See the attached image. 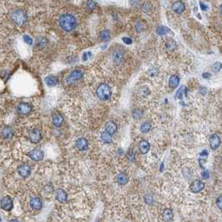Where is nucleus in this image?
Wrapping results in <instances>:
<instances>
[{"label":"nucleus","mask_w":222,"mask_h":222,"mask_svg":"<svg viewBox=\"0 0 222 222\" xmlns=\"http://www.w3.org/2000/svg\"><path fill=\"white\" fill-rule=\"evenodd\" d=\"M48 44V40L45 39V38H39L36 41V47L39 49H44Z\"/></svg>","instance_id":"nucleus-26"},{"label":"nucleus","mask_w":222,"mask_h":222,"mask_svg":"<svg viewBox=\"0 0 222 222\" xmlns=\"http://www.w3.org/2000/svg\"><path fill=\"white\" fill-rule=\"evenodd\" d=\"M1 135L5 140H10L14 136V130L10 126H4L1 130Z\"/></svg>","instance_id":"nucleus-13"},{"label":"nucleus","mask_w":222,"mask_h":222,"mask_svg":"<svg viewBox=\"0 0 222 222\" xmlns=\"http://www.w3.org/2000/svg\"><path fill=\"white\" fill-rule=\"evenodd\" d=\"M150 89H149L147 87H143L140 89V94H141V95H143V96H146V95H148L149 94H150Z\"/></svg>","instance_id":"nucleus-38"},{"label":"nucleus","mask_w":222,"mask_h":222,"mask_svg":"<svg viewBox=\"0 0 222 222\" xmlns=\"http://www.w3.org/2000/svg\"><path fill=\"white\" fill-rule=\"evenodd\" d=\"M105 131L110 135H115L117 131V125L114 121H108L105 125Z\"/></svg>","instance_id":"nucleus-18"},{"label":"nucleus","mask_w":222,"mask_h":222,"mask_svg":"<svg viewBox=\"0 0 222 222\" xmlns=\"http://www.w3.org/2000/svg\"><path fill=\"white\" fill-rule=\"evenodd\" d=\"M169 32H171V31H170V29H168L167 27H165V26H160V27H158L156 29V33H157V34H159V35H160V36L168 34Z\"/></svg>","instance_id":"nucleus-28"},{"label":"nucleus","mask_w":222,"mask_h":222,"mask_svg":"<svg viewBox=\"0 0 222 222\" xmlns=\"http://www.w3.org/2000/svg\"><path fill=\"white\" fill-rule=\"evenodd\" d=\"M58 78L54 75H49L45 78V83L49 87H54L58 84Z\"/></svg>","instance_id":"nucleus-22"},{"label":"nucleus","mask_w":222,"mask_h":222,"mask_svg":"<svg viewBox=\"0 0 222 222\" xmlns=\"http://www.w3.org/2000/svg\"><path fill=\"white\" fill-rule=\"evenodd\" d=\"M75 145L79 150L80 151H84L88 150V140L85 138H79L75 142Z\"/></svg>","instance_id":"nucleus-17"},{"label":"nucleus","mask_w":222,"mask_h":222,"mask_svg":"<svg viewBox=\"0 0 222 222\" xmlns=\"http://www.w3.org/2000/svg\"><path fill=\"white\" fill-rule=\"evenodd\" d=\"M101 140L104 142V143H110L112 141V135H110L109 134H108L106 131H104L102 134H101Z\"/></svg>","instance_id":"nucleus-30"},{"label":"nucleus","mask_w":222,"mask_h":222,"mask_svg":"<svg viewBox=\"0 0 222 222\" xmlns=\"http://www.w3.org/2000/svg\"><path fill=\"white\" fill-rule=\"evenodd\" d=\"M29 157L34 161H40L44 158V151L40 149H34L29 152Z\"/></svg>","instance_id":"nucleus-7"},{"label":"nucleus","mask_w":222,"mask_h":222,"mask_svg":"<svg viewBox=\"0 0 222 222\" xmlns=\"http://www.w3.org/2000/svg\"><path fill=\"white\" fill-rule=\"evenodd\" d=\"M92 54H91V52H87V53H84L83 55H82V59H83V60L84 61H86L88 59V57L89 56H91Z\"/></svg>","instance_id":"nucleus-42"},{"label":"nucleus","mask_w":222,"mask_h":222,"mask_svg":"<svg viewBox=\"0 0 222 222\" xmlns=\"http://www.w3.org/2000/svg\"><path fill=\"white\" fill-rule=\"evenodd\" d=\"M210 145L212 150H216L220 145V138L218 135H212L210 138Z\"/></svg>","instance_id":"nucleus-16"},{"label":"nucleus","mask_w":222,"mask_h":222,"mask_svg":"<svg viewBox=\"0 0 222 222\" xmlns=\"http://www.w3.org/2000/svg\"><path fill=\"white\" fill-rule=\"evenodd\" d=\"M162 218L165 222H170L174 218V214L170 209H165L162 214Z\"/></svg>","instance_id":"nucleus-21"},{"label":"nucleus","mask_w":222,"mask_h":222,"mask_svg":"<svg viewBox=\"0 0 222 222\" xmlns=\"http://www.w3.org/2000/svg\"><path fill=\"white\" fill-rule=\"evenodd\" d=\"M23 39H24V42H25V43H26L28 45L31 46V45L33 44V39H32V38L29 37V35H24Z\"/></svg>","instance_id":"nucleus-36"},{"label":"nucleus","mask_w":222,"mask_h":222,"mask_svg":"<svg viewBox=\"0 0 222 222\" xmlns=\"http://www.w3.org/2000/svg\"><path fill=\"white\" fill-rule=\"evenodd\" d=\"M8 222H20V221H19L18 220H17V219H12V220H10Z\"/></svg>","instance_id":"nucleus-45"},{"label":"nucleus","mask_w":222,"mask_h":222,"mask_svg":"<svg viewBox=\"0 0 222 222\" xmlns=\"http://www.w3.org/2000/svg\"><path fill=\"white\" fill-rule=\"evenodd\" d=\"M0 205H1V208L4 210L10 211L11 210L14 208V202L9 196H4L0 201Z\"/></svg>","instance_id":"nucleus-8"},{"label":"nucleus","mask_w":222,"mask_h":222,"mask_svg":"<svg viewBox=\"0 0 222 222\" xmlns=\"http://www.w3.org/2000/svg\"><path fill=\"white\" fill-rule=\"evenodd\" d=\"M129 181V177L128 175H126L125 173H119L117 176V182L118 184L121 185H126Z\"/></svg>","instance_id":"nucleus-24"},{"label":"nucleus","mask_w":222,"mask_h":222,"mask_svg":"<svg viewBox=\"0 0 222 222\" xmlns=\"http://www.w3.org/2000/svg\"><path fill=\"white\" fill-rule=\"evenodd\" d=\"M183 93H184V87L180 88V89H178V91H177V93H176L175 97L177 98V99H181L182 98H183Z\"/></svg>","instance_id":"nucleus-37"},{"label":"nucleus","mask_w":222,"mask_h":222,"mask_svg":"<svg viewBox=\"0 0 222 222\" xmlns=\"http://www.w3.org/2000/svg\"><path fill=\"white\" fill-rule=\"evenodd\" d=\"M55 199L60 203L66 202L68 200V194L63 189H58L55 191Z\"/></svg>","instance_id":"nucleus-11"},{"label":"nucleus","mask_w":222,"mask_h":222,"mask_svg":"<svg viewBox=\"0 0 222 222\" xmlns=\"http://www.w3.org/2000/svg\"><path fill=\"white\" fill-rule=\"evenodd\" d=\"M202 76H203V78H205V79H208V78H210V76H211V74H210V73H207V72H205V73H203Z\"/></svg>","instance_id":"nucleus-43"},{"label":"nucleus","mask_w":222,"mask_h":222,"mask_svg":"<svg viewBox=\"0 0 222 222\" xmlns=\"http://www.w3.org/2000/svg\"><path fill=\"white\" fill-rule=\"evenodd\" d=\"M96 94L101 100H109L111 98V89L107 84H101L96 89Z\"/></svg>","instance_id":"nucleus-3"},{"label":"nucleus","mask_w":222,"mask_h":222,"mask_svg":"<svg viewBox=\"0 0 222 222\" xmlns=\"http://www.w3.org/2000/svg\"><path fill=\"white\" fill-rule=\"evenodd\" d=\"M29 140L33 144H38L42 140V133L39 129H34L29 133Z\"/></svg>","instance_id":"nucleus-5"},{"label":"nucleus","mask_w":222,"mask_h":222,"mask_svg":"<svg viewBox=\"0 0 222 222\" xmlns=\"http://www.w3.org/2000/svg\"><path fill=\"white\" fill-rule=\"evenodd\" d=\"M171 8L175 13L180 14L185 11V4L181 1H176L175 3H173Z\"/></svg>","instance_id":"nucleus-15"},{"label":"nucleus","mask_w":222,"mask_h":222,"mask_svg":"<svg viewBox=\"0 0 222 222\" xmlns=\"http://www.w3.org/2000/svg\"><path fill=\"white\" fill-rule=\"evenodd\" d=\"M113 59L115 63H121L123 59H124V52L120 48H117L115 49L114 52H113Z\"/></svg>","instance_id":"nucleus-14"},{"label":"nucleus","mask_w":222,"mask_h":222,"mask_svg":"<svg viewBox=\"0 0 222 222\" xmlns=\"http://www.w3.org/2000/svg\"><path fill=\"white\" fill-rule=\"evenodd\" d=\"M150 143L147 140H142L139 143V150H140V152L141 153L142 155L147 154L149 150H150Z\"/></svg>","instance_id":"nucleus-19"},{"label":"nucleus","mask_w":222,"mask_h":222,"mask_svg":"<svg viewBox=\"0 0 222 222\" xmlns=\"http://www.w3.org/2000/svg\"><path fill=\"white\" fill-rule=\"evenodd\" d=\"M143 115V111L140 109H135L132 111V116L135 119H140Z\"/></svg>","instance_id":"nucleus-31"},{"label":"nucleus","mask_w":222,"mask_h":222,"mask_svg":"<svg viewBox=\"0 0 222 222\" xmlns=\"http://www.w3.org/2000/svg\"><path fill=\"white\" fill-rule=\"evenodd\" d=\"M220 69H221V64L220 62L215 63V64H213V66H212V70L214 71V72H219V71L220 70Z\"/></svg>","instance_id":"nucleus-35"},{"label":"nucleus","mask_w":222,"mask_h":222,"mask_svg":"<svg viewBox=\"0 0 222 222\" xmlns=\"http://www.w3.org/2000/svg\"><path fill=\"white\" fill-rule=\"evenodd\" d=\"M126 157L128 159V160L131 162H135V159H136V155H135V150L131 149V150H130L127 153V155H126Z\"/></svg>","instance_id":"nucleus-32"},{"label":"nucleus","mask_w":222,"mask_h":222,"mask_svg":"<svg viewBox=\"0 0 222 222\" xmlns=\"http://www.w3.org/2000/svg\"><path fill=\"white\" fill-rule=\"evenodd\" d=\"M59 26L66 32L73 31L77 26V20L74 15L70 14H62L59 18Z\"/></svg>","instance_id":"nucleus-1"},{"label":"nucleus","mask_w":222,"mask_h":222,"mask_svg":"<svg viewBox=\"0 0 222 222\" xmlns=\"http://www.w3.org/2000/svg\"><path fill=\"white\" fill-rule=\"evenodd\" d=\"M180 84V78L178 75H172L170 78V80H169V85L172 88V89H175Z\"/></svg>","instance_id":"nucleus-23"},{"label":"nucleus","mask_w":222,"mask_h":222,"mask_svg":"<svg viewBox=\"0 0 222 222\" xmlns=\"http://www.w3.org/2000/svg\"><path fill=\"white\" fill-rule=\"evenodd\" d=\"M99 37H100V39L102 41H104V42L109 41L110 39V34H109V31L103 30L102 32H100Z\"/></svg>","instance_id":"nucleus-29"},{"label":"nucleus","mask_w":222,"mask_h":222,"mask_svg":"<svg viewBox=\"0 0 222 222\" xmlns=\"http://www.w3.org/2000/svg\"><path fill=\"white\" fill-rule=\"evenodd\" d=\"M205 187V184L204 182L200 180H195L192 182L190 185V189L193 193H199Z\"/></svg>","instance_id":"nucleus-10"},{"label":"nucleus","mask_w":222,"mask_h":222,"mask_svg":"<svg viewBox=\"0 0 222 222\" xmlns=\"http://www.w3.org/2000/svg\"><path fill=\"white\" fill-rule=\"evenodd\" d=\"M221 200H221V195H220L218 198L216 199V205L218 206V208L220 209V210L222 208V205H221L222 201H221Z\"/></svg>","instance_id":"nucleus-40"},{"label":"nucleus","mask_w":222,"mask_h":222,"mask_svg":"<svg viewBox=\"0 0 222 222\" xmlns=\"http://www.w3.org/2000/svg\"><path fill=\"white\" fill-rule=\"evenodd\" d=\"M201 176L204 180H208L210 178V173L208 172V170H204L201 173Z\"/></svg>","instance_id":"nucleus-39"},{"label":"nucleus","mask_w":222,"mask_h":222,"mask_svg":"<svg viewBox=\"0 0 222 222\" xmlns=\"http://www.w3.org/2000/svg\"><path fill=\"white\" fill-rule=\"evenodd\" d=\"M122 40L123 42L126 44H132V40L130 38H128V37H124L122 39Z\"/></svg>","instance_id":"nucleus-41"},{"label":"nucleus","mask_w":222,"mask_h":222,"mask_svg":"<svg viewBox=\"0 0 222 222\" xmlns=\"http://www.w3.org/2000/svg\"><path fill=\"white\" fill-rule=\"evenodd\" d=\"M200 8H201V9H202V10H204V11L207 10V6H206V5H205V4H202L201 2H200Z\"/></svg>","instance_id":"nucleus-44"},{"label":"nucleus","mask_w":222,"mask_h":222,"mask_svg":"<svg viewBox=\"0 0 222 222\" xmlns=\"http://www.w3.org/2000/svg\"><path fill=\"white\" fill-rule=\"evenodd\" d=\"M52 122L55 127H60L64 122V117L59 113H55L52 117Z\"/></svg>","instance_id":"nucleus-20"},{"label":"nucleus","mask_w":222,"mask_h":222,"mask_svg":"<svg viewBox=\"0 0 222 222\" xmlns=\"http://www.w3.org/2000/svg\"><path fill=\"white\" fill-rule=\"evenodd\" d=\"M208 153H207V150H204L203 152H201V155H207Z\"/></svg>","instance_id":"nucleus-46"},{"label":"nucleus","mask_w":222,"mask_h":222,"mask_svg":"<svg viewBox=\"0 0 222 222\" xmlns=\"http://www.w3.org/2000/svg\"><path fill=\"white\" fill-rule=\"evenodd\" d=\"M145 203L147 204V205H153V203H154V198H153V196L151 195H150V194H146L145 195Z\"/></svg>","instance_id":"nucleus-33"},{"label":"nucleus","mask_w":222,"mask_h":222,"mask_svg":"<svg viewBox=\"0 0 222 222\" xmlns=\"http://www.w3.org/2000/svg\"><path fill=\"white\" fill-rule=\"evenodd\" d=\"M96 5H97V4H96L95 2H94V1H89V2H87L88 10L89 11L94 10V8H95V7H96Z\"/></svg>","instance_id":"nucleus-34"},{"label":"nucleus","mask_w":222,"mask_h":222,"mask_svg":"<svg viewBox=\"0 0 222 222\" xmlns=\"http://www.w3.org/2000/svg\"><path fill=\"white\" fill-rule=\"evenodd\" d=\"M17 112L21 115H29L33 110V106L26 102H21L18 104Z\"/></svg>","instance_id":"nucleus-4"},{"label":"nucleus","mask_w":222,"mask_h":222,"mask_svg":"<svg viewBox=\"0 0 222 222\" xmlns=\"http://www.w3.org/2000/svg\"><path fill=\"white\" fill-rule=\"evenodd\" d=\"M83 76H84V74L80 69H74V70L71 71L70 74H69L67 78V82L71 83L72 81L79 80L80 79L83 78Z\"/></svg>","instance_id":"nucleus-9"},{"label":"nucleus","mask_w":222,"mask_h":222,"mask_svg":"<svg viewBox=\"0 0 222 222\" xmlns=\"http://www.w3.org/2000/svg\"><path fill=\"white\" fill-rule=\"evenodd\" d=\"M0 222H1V218H0Z\"/></svg>","instance_id":"nucleus-48"},{"label":"nucleus","mask_w":222,"mask_h":222,"mask_svg":"<svg viewBox=\"0 0 222 222\" xmlns=\"http://www.w3.org/2000/svg\"><path fill=\"white\" fill-rule=\"evenodd\" d=\"M150 130H151V125H150V122L145 121L144 122V123H142L141 126H140V131H141V133L146 134V133H148Z\"/></svg>","instance_id":"nucleus-27"},{"label":"nucleus","mask_w":222,"mask_h":222,"mask_svg":"<svg viewBox=\"0 0 222 222\" xmlns=\"http://www.w3.org/2000/svg\"><path fill=\"white\" fill-rule=\"evenodd\" d=\"M29 205L31 208L34 210H40L43 206V202L39 197H34L30 200Z\"/></svg>","instance_id":"nucleus-12"},{"label":"nucleus","mask_w":222,"mask_h":222,"mask_svg":"<svg viewBox=\"0 0 222 222\" xmlns=\"http://www.w3.org/2000/svg\"><path fill=\"white\" fill-rule=\"evenodd\" d=\"M163 169H164V164H161V165H160V171L163 170Z\"/></svg>","instance_id":"nucleus-47"},{"label":"nucleus","mask_w":222,"mask_h":222,"mask_svg":"<svg viewBox=\"0 0 222 222\" xmlns=\"http://www.w3.org/2000/svg\"><path fill=\"white\" fill-rule=\"evenodd\" d=\"M165 46H166V49L168 51H174L176 48V43L172 39H167L166 43H165Z\"/></svg>","instance_id":"nucleus-25"},{"label":"nucleus","mask_w":222,"mask_h":222,"mask_svg":"<svg viewBox=\"0 0 222 222\" xmlns=\"http://www.w3.org/2000/svg\"><path fill=\"white\" fill-rule=\"evenodd\" d=\"M10 19L15 25L23 26L28 20V14L26 11L22 8H16L10 14Z\"/></svg>","instance_id":"nucleus-2"},{"label":"nucleus","mask_w":222,"mask_h":222,"mask_svg":"<svg viewBox=\"0 0 222 222\" xmlns=\"http://www.w3.org/2000/svg\"><path fill=\"white\" fill-rule=\"evenodd\" d=\"M32 168L27 163H24L18 167V174L20 175L22 178H27L31 174Z\"/></svg>","instance_id":"nucleus-6"}]
</instances>
